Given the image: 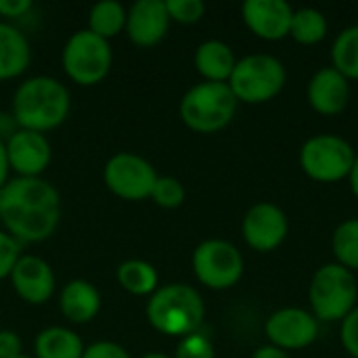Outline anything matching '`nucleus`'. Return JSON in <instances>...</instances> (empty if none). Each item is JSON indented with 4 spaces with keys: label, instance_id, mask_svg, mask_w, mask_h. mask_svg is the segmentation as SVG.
I'll return each mask as SVG.
<instances>
[{
    "label": "nucleus",
    "instance_id": "obj_1",
    "mask_svg": "<svg viewBox=\"0 0 358 358\" xmlns=\"http://www.w3.org/2000/svg\"><path fill=\"white\" fill-rule=\"evenodd\" d=\"M61 220L59 191L44 178H10L0 189V222L19 243L50 239Z\"/></svg>",
    "mask_w": 358,
    "mask_h": 358
},
{
    "label": "nucleus",
    "instance_id": "obj_2",
    "mask_svg": "<svg viewBox=\"0 0 358 358\" xmlns=\"http://www.w3.org/2000/svg\"><path fill=\"white\" fill-rule=\"evenodd\" d=\"M71 109V94L63 82L50 76H34L21 82L13 94V120L23 130L48 132L59 128Z\"/></svg>",
    "mask_w": 358,
    "mask_h": 358
},
{
    "label": "nucleus",
    "instance_id": "obj_3",
    "mask_svg": "<svg viewBox=\"0 0 358 358\" xmlns=\"http://www.w3.org/2000/svg\"><path fill=\"white\" fill-rule=\"evenodd\" d=\"M206 319V304L199 292L185 283H170L157 287L147 302V321L149 325L174 338H187L197 334Z\"/></svg>",
    "mask_w": 358,
    "mask_h": 358
},
{
    "label": "nucleus",
    "instance_id": "obj_4",
    "mask_svg": "<svg viewBox=\"0 0 358 358\" xmlns=\"http://www.w3.org/2000/svg\"><path fill=\"white\" fill-rule=\"evenodd\" d=\"M239 101L227 82H201L185 92L178 105L182 124L199 134H214L227 128L235 113Z\"/></svg>",
    "mask_w": 358,
    "mask_h": 358
},
{
    "label": "nucleus",
    "instance_id": "obj_5",
    "mask_svg": "<svg viewBox=\"0 0 358 358\" xmlns=\"http://www.w3.org/2000/svg\"><path fill=\"white\" fill-rule=\"evenodd\" d=\"M308 300L317 321H344L357 308L358 285L355 273L338 262L323 264L313 275Z\"/></svg>",
    "mask_w": 358,
    "mask_h": 358
},
{
    "label": "nucleus",
    "instance_id": "obj_6",
    "mask_svg": "<svg viewBox=\"0 0 358 358\" xmlns=\"http://www.w3.org/2000/svg\"><path fill=\"white\" fill-rule=\"evenodd\" d=\"M287 71L273 55H248L235 63L229 88L235 99L245 105H262L273 101L285 86Z\"/></svg>",
    "mask_w": 358,
    "mask_h": 358
},
{
    "label": "nucleus",
    "instance_id": "obj_7",
    "mask_svg": "<svg viewBox=\"0 0 358 358\" xmlns=\"http://www.w3.org/2000/svg\"><path fill=\"white\" fill-rule=\"evenodd\" d=\"M113 63L111 44L90 29L73 31L61 52V65L65 76L78 86L101 84Z\"/></svg>",
    "mask_w": 358,
    "mask_h": 358
},
{
    "label": "nucleus",
    "instance_id": "obj_8",
    "mask_svg": "<svg viewBox=\"0 0 358 358\" xmlns=\"http://www.w3.org/2000/svg\"><path fill=\"white\" fill-rule=\"evenodd\" d=\"M357 151L338 134H317L300 149L302 172L315 182H340L350 176Z\"/></svg>",
    "mask_w": 358,
    "mask_h": 358
},
{
    "label": "nucleus",
    "instance_id": "obj_9",
    "mask_svg": "<svg viewBox=\"0 0 358 358\" xmlns=\"http://www.w3.org/2000/svg\"><path fill=\"white\" fill-rule=\"evenodd\" d=\"M191 264L197 281L214 292L235 287L245 271L241 252L224 239H208L199 243L193 252Z\"/></svg>",
    "mask_w": 358,
    "mask_h": 358
},
{
    "label": "nucleus",
    "instance_id": "obj_10",
    "mask_svg": "<svg viewBox=\"0 0 358 358\" xmlns=\"http://www.w3.org/2000/svg\"><path fill=\"white\" fill-rule=\"evenodd\" d=\"M103 180L115 197L124 201H143L151 197L157 172L145 157L122 151L107 159L103 168Z\"/></svg>",
    "mask_w": 358,
    "mask_h": 358
},
{
    "label": "nucleus",
    "instance_id": "obj_11",
    "mask_svg": "<svg viewBox=\"0 0 358 358\" xmlns=\"http://www.w3.org/2000/svg\"><path fill=\"white\" fill-rule=\"evenodd\" d=\"M264 334L271 346L285 352L304 350L319 338V321L304 308H281L264 323Z\"/></svg>",
    "mask_w": 358,
    "mask_h": 358
},
{
    "label": "nucleus",
    "instance_id": "obj_12",
    "mask_svg": "<svg viewBox=\"0 0 358 358\" xmlns=\"http://www.w3.org/2000/svg\"><path fill=\"white\" fill-rule=\"evenodd\" d=\"M241 233L252 250L268 254L285 241L289 233V222L279 206L260 201L248 210L241 222Z\"/></svg>",
    "mask_w": 358,
    "mask_h": 358
},
{
    "label": "nucleus",
    "instance_id": "obj_13",
    "mask_svg": "<svg viewBox=\"0 0 358 358\" xmlns=\"http://www.w3.org/2000/svg\"><path fill=\"white\" fill-rule=\"evenodd\" d=\"M8 166L21 178H42L52 159V147L46 134L34 130H15L6 138Z\"/></svg>",
    "mask_w": 358,
    "mask_h": 358
},
{
    "label": "nucleus",
    "instance_id": "obj_14",
    "mask_svg": "<svg viewBox=\"0 0 358 358\" xmlns=\"http://www.w3.org/2000/svg\"><path fill=\"white\" fill-rule=\"evenodd\" d=\"M241 17L254 36L277 42L289 36L294 8L285 0H245Z\"/></svg>",
    "mask_w": 358,
    "mask_h": 358
},
{
    "label": "nucleus",
    "instance_id": "obj_15",
    "mask_svg": "<svg viewBox=\"0 0 358 358\" xmlns=\"http://www.w3.org/2000/svg\"><path fill=\"white\" fill-rule=\"evenodd\" d=\"M170 29L166 0H138L126 10V34L132 44L151 48L159 44Z\"/></svg>",
    "mask_w": 358,
    "mask_h": 358
},
{
    "label": "nucleus",
    "instance_id": "obj_16",
    "mask_svg": "<svg viewBox=\"0 0 358 358\" xmlns=\"http://www.w3.org/2000/svg\"><path fill=\"white\" fill-rule=\"evenodd\" d=\"M8 279L15 294L34 306L46 304L55 294V273L50 264L38 256H21Z\"/></svg>",
    "mask_w": 358,
    "mask_h": 358
},
{
    "label": "nucleus",
    "instance_id": "obj_17",
    "mask_svg": "<svg viewBox=\"0 0 358 358\" xmlns=\"http://www.w3.org/2000/svg\"><path fill=\"white\" fill-rule=\"evenodd\" d=\"M308 105L321 115H340L350 99V84L336 67H321L306 88Z\"/></svg>",
    "mask_w": 358,
    "mask_h": 358
},
{
    "label": "nucleus",
    "instance_id": "obj_18",
    "mask_svg": "<svg viewBox=\"0 0 358 358\" xmlns=\"http://www.w3.org/2000/svg\"><path fill=\"white\" fill-rule=\"evenodd\" d=\"M59 308L71 323H90L101 310V294L90 281L73 279L61 289Z\"/></svg>",
    "mask_w": 358,
    "mask_h": 358
},
{
    "label": "nucleus",
    "instance_id": "obj_19",
    "mask_svg": "<svg viewBox=\"0 0 358 358\" xmlns=\"http://www.w3.org/2000/svg\"><path fill=\"white\" fill-rule=\"evenodd\" d=\"M31 63V46L13 23L0 21V82L21 76Z\"/></svg>",
    "mask_w": 358,
    "mask_h": 358
},
{
    "label": "nucleus",
    "instance_id": "obj_20",
    "mask_svg": "<svg viewBox=\"0 0 358 358\" xmlns=\"http://www.w3.org/2000/svg\"><path fill=\"white\" fill-rule=\"evenodd\" d=\"M195 69L203 82H229L235 69V55L222 40H206L195 50Z\"/></svg>",
    "mask_w": 358,
    "mask_h": 358
},
{
    "label": "nucleus",
    "instance_id": "obj_21",
    "mask_svg": "<svg viewBox=\"0 0 358 358\" xmlns=\"http://www.w3.org/2000/svg\"><path fill=\"white\" fill-rule=\"evenodd\" d=\"M82 338L67 327H46L36 336L34 358H82L84 355Z\"/></svg>",
    "mask_w": 358,
    "mask_h": 358
},
{
    "label": "nucleus",
    "instance_id": "obj_22",
    "mask_svg": "<svg viewBox=\"0 0 358 358\" xmlns=\"http://www.w3.org/2000/svg\"><path fill=\"white\" fill-rule=\"evenodd\" d=\"M117 283L132 296H153L159 285L155 266L147 260H126L115 271Z\"/></svg>",
    "mask_w": 358,
    "mask_h": 358
},
{
    "label": "nucleus",
    "instance_id": "obj_23",
    "mask_svg": "<svg viewBox=\"0 0 358 358\" xmlns=\"http://www.w3.org/2000/svg\"><path fill=\"white\" fill-rule=\"evenodd\" d=\"M88 29L103 40H111L126 29V8L115 0L96 2L88 13Z\"/></svg>",
    "mask_w": 358,
    "mask_h": 358
},
{
    "label": "nucleus",
    "instance_id": "obj_24",
    "mask_svg": "<svg viewBox=\"0 0 358 358\" xmlns=\"http://www.w3.org/2000/svg\"><path fill=\"white\" fill-rule=\"evenodd\" d=\"M329 31V23L327 17L319 10V8H300L294 10V19H292V29L289 36L304 46H313L325 40Z\"/></svg>",
    "mask_w": 358,
    "mask_h": 358
},
{
    "label": "nucleus",
    "instance_id": "obj_25",
    "mask_svg": "<svg viewBox=\"0 0 358 358\" xmlns=\"http://www.w3.org/2000/svg\"><path fill=\"white\" fill-rule=\"evenodd\" d=\"M331 61L348 82L358 80V25H350L338 34L331 46Z\"/></svg>",
    "mask_w": 358,
    "mask_h": 358
},
{
    "label": "nucleus",
    "instance_id": "obj_26",
    "mask_svg": "<svg viewBox=\"0 0 358 358\" xmlns=\"http://www.w3.org/2000/svg\"><path fill=\"white\" fill-rule=\"evenodd\" d=\"M336 262L348 271H358V218L344 220L331 237Z\"/></svg>",
    "mask_w": 358,
    "mask_h": 358
},
{
    "label": "nucleus",
    "instance_id": "obj_27",
    "mask_svg": "<svg viewBox=\"0 0 358 358\" xmlns=\"http://www.w3.org/2000/svg\"><path fill=\"white\" fill-rule=\"evenodd\" d=\"M151 199L164 210H176V208H180L185 203L187 191H185V185L178 178H174V176H157Z\"/></svg>",
    "mask_w": 358,
    "mask_h": 358
},
{
    "label": "nucleus",
    "instance_id": "obj_28",
    "mask_svg": "<svg viewBox=\"0 0 358 358\" xmlns=\"http://www.w3.org/2000/svg\"><path fill=\"white\" fill-rule=\"evenodd\" d=\"M166 10L170 15V21H176L180 25H193L203 19L206 4L201 0H166Z\"/></svg>",
    "mask_w": 358,
    "mask_h": 358
},
{
    "label": "nucleus",
    "instance_id": "obj_29",
    "mask_svg": "<svg viewBox=\"0 0 358 358\" xmlns=\"http://www.w3.org/2000/svg\"><path fill=\"white\" fill-rule=\"evenodd\" d=\"M174 358H216V352H214V344L210 342V338L197 331L178 342Z\"/></svg>",
    "mask_w": 358,
    "mask_h": 358
},
{
    "label": "nucleus",
    "instance_id": "obj_30",
    "mask_svg": "<svg viewBox=\"0 0 358 358\" xmlns=\"http://www.w3.org/2000/svg\"><path fill=\"white\" fill-rule=\"evenodd\" d=\"M21 258V243L6 231H0V281L10 275L17 260Z\"/></svg>",
    "mask_w": 358,
    "mask_h": 358
},
{
    "label": "nucleus",
    "instance_id": "obj_31",
    "mask_svg": "<svg viewBox=\"0 0 358 358\" xmlns=\"http://www.w3.org/2000/svg\"><path fill=\"white\" fill-rule=\"evenodd\" d=\"M340 340L344 350L352 358H358V306L342 321Z\"/></svg>",
    "mask_w": 358,
    "mask_h": 358
},
{
    "label": "nucleus",
    "instance_id": "obj_32",
    "mask_svg": "<svg viewBox=\"0 0 358 358\" xmlns=\"http://www.w3.org/2000/svg\"><path fill=\"white\" fill-rule=\"evenodd\" d=\"M82 358H130V355L115 342H94L84 348Z\"/></svg>",
    "mask_w": 358,
    "mask_h": 358
},
{
    "label": "nucleus",
    "instance_id": "obj_33",
    "mask_svg": "<svg viewBox=\"0 0 358 358\" xmlns=\"http://www.w3.org/2000/svg\"><path fill=\"white\" fill-rule=\"evenodd\" d=\"M21 355V340L15 331H0V358H13Z\"/></svg>",
    "mask_w": 358,
    "mask_h": 358
},
{
    "label": "nucleus",
    "instance_id": "obj_34",
    "mask_svg": "<svg viewBox=\"0 0 358 358\" xmlns=\"http://www.w3.org/2000/svg\"><path fill=\"white\" fill-rule=\"evenodd\" d=\"M31 8L29 0H0V15L4 19H19Z\"/></svg>",
    "mask_w": 358,
    "mask_h": 358
},
{
    "label": "nucleus",
    "instance_id": "obj_35",
    "mask_svg": "<svg viewBox=\"0 0 358 358\" xmlns=\"http://www.w3.org/2000/svg\"><path fill=\"white\" fill-rule=\"evenodd\" d=\"M252 358H289V352H285V350H281V348H275V346L266 344V346L256 348Z\"/></svg>",
    "mask_w": 358,
    "mask_h": 358
},
{
    "label": "nucleus",
    "instance_id": "obj_36",
    "mask_svg": "<svg viewBox=\"0 0 358 358\" xmlns=\"http://www.w3.org/2000/svg\"><path fill=\"white\" fill-rule=\"evenodd\" d=\"M8 172H10V166H8L6 145H4V141L0 138V189L8 182Z\"/></svg>",
    "mask_w": 358,
    "mask_h": 358
},
{
    "label": "nucleus",
    "instance_id": "obj_37",
    "mask_svg": "<svg viewBox=\"0 0 358 358\" xmlns=\"http://www.w3.org/2000/svg\"><path fill=\"white\" fill-rule=\"evenodd\" d=\"M348 180H350V189H352L355 197L358 199V153L357 159H355V166H352V172H350V176H348Z\"/></svg>",
    "mask_w": 358,
    "mask_h": 358
},
{
    "label": "nucleus",
    "instance_id": "obj_38",
    "mask_svg": "<svg viewBox=\"0 0 358 358\" xmlns=\"http://www.w3.org/2000/svg\"><path fill=\"white\" fill-rule=\"evenodd\" d=\"M141 358H170L168 355H164V352H149V355H145V357Z\"/></svg>",
    "mask_w": 358,
    "mask_h": 358
},
{
    "label": "nucleus",
    "instance_id": "obj_39",
    "mask_svg": "<svg viewBox=\"0 0 358 358\" xmlns=\"http://www.w3.org/2000/svg\"><path fill=\"white\" fill-rule=\"evenodd\" d=\"M13 358H34V357H25V355H19V357H13Z\"/></svg>",
    "mask_w": 358,
    "mask_h": 358
}]
</instances>
